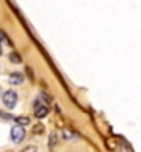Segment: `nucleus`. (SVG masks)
Segmentation results:
<instances>
[{"label": "nucleus", "mask_w": 141, "mask_h": 152, "mask_svg": "<svg viewBox=\"0 0 141 152\" xmlns=\"http://www.w3.org/2000/svg\"><path fill=\"white\" fill-rule=\"evenodd\" d=\"M9 61H11V63H20V55L18 53V52H11L9 53Z\"/></svg>", "instance_id": "obj_5"}, {"label": "nucleus", "mask_w": 141, "mask_h": 152, "mask_svg": "<svg viewBox=\"0 0 141 152\" xmlns=\"http://www.w3.org/2000/svg\"><path fill=\"white\" fill-rule=\"evenodd\" d=\"M42 130H44L42 126H36L35 127V133H42Z\"/></svg>", "instance_id": "obj_7"}, {"label": "nucleus", "mask_w": 141, "mask_h": 152, "mask_svg": "<svg viewBox=\"0 0 141 152\" xmlns=\"http://www.w3.org/2000/svg\"><path fill=\"white\" fill-rule=\"evenodd\" d=\"M3 105L7 108H14L16 104H18V93L13 91V89H8V91L3 93Z\"/></svg>", "instance_id": "obj_1"}, {"label": "nucleus", "mask_w": 141, "mask_h": 152, "mask_svg": "<svg viewBox=\"0 0 141 152\" xmlns=\"http://www.w3.org/2000/svg\"><path fill=\"white\" fill-rule=\"evenodd\" d=\"M9 137H11V141H13V143H20L22 140L25 138V130H24V127L19 126V124L13 126V129H11V133H9Z\"/></svg>", "instance_id": "obj_2"}, {"label": "nucleus", "mask_w": 141, "mask_h": 152, "mask_svg": "<svg viewBox=\"0 0 141 152\" xmlns=\"http://www.w3.org/2000/svg\"><path fill=\"white\" fill-rule=\"evenodd\" d=\"M47 113H49V110H47V107L46 105H36V108H35V116L36 118H39V119H42V118H46L47 116Z\"/></svg>", "instance_id": "obj_4"}, {"label": "nucleus", "mask_w": 141, "mask_h": 152, "mask_svg": "<svg viewBox=\"0 0 141 152\" xmlns=\"http://www.w3.org/2000/svg\"><path fill=\"white\" fill-rule=\"evenodd\" d=\"M0 53H2V52H0Z\"/></svg>", "instance_id": "obj_10"}, {"label": "nucleus", "mask_w": 141, "mask_h": 152, "mask_svg": "<svg viewBox=\"0 0 141 152\" xmlns=\"http://www.w3.org/2000/svg\"><path fill=\"white\" fill-rule=\"evenodd\" d=\"M0 93H2V89H0Z\"/></svg>", "instance_id": "obj_9"}, {"label": "nucleus", "mask_w": 141, "mask_h": 152, "mask_svg": "<svg viewBox=\"0 0 141 152\" xmlns=\"http://www.w3.org/2000/svg\"><path fill=\"white\" fill-rule=\"evenodd\" d=\"M3 39H5V35H3V33H2V31H0V42H2V41H3Z\"/></svg>", "instance_id": "obj_8"}, {"label": "nucleus", "mask_w": 141, "mask_h": 152, "mask_svg": "<svg viewBox=\"0 0 141 152\" xmlns=\"http://www.w3.org/2000/svg\"><path fill=\"white\" fill-rule=\"evenodd\" d=\"M9 83L11 85H22L24 83V74L22 72H11Z\"/></svg>", "instance_id": "obj_3"}, {"label": "nucleus", "mask_w": 141, "mask_h": 152, "mask_svg": "<svg viewBox=\"0 0 141 152\" xmlns=\"http://www.w3.org/2000/svg\"><path fill=\"white\" fill-rule=\"evenodd\" d=\"M16 122H18L19 126H27V124H30V118L19 116V118H16Z\"/></svg>", "instance_id": "obj_6"}]
</instances>
